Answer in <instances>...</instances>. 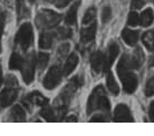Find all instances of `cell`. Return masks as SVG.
Masks as SVG:
<instances>
[{"label":"cell","instance_id":"1","mask_svg":"<svg viewBox=\"0 0 154 136\" xmlns=\"http://www.w3.org/2000/svg\"><path fill=\"white\" fill-rule=\"evenodd\" d=\"M117 73H119V76L123 84L124 92L127 94L134 93L137 87V78L135 74L132 73V68L127 64L125 55L119 59V64H117Z\"/></svg>","mask_w":154,"mask_h":136},{"label":"cell","instance_id":"2","mask_svg":"<svg viewBox=\"0 0 154 136\" xmlns=\"http://www.w3.org/2000/svg\"><path fill=\"white\" fill-rule=\"evenodd\" d=\"M109 101L108 98L105 95V92L102 86H97L95 89L93 90L91 96L88 98L87 103V113L91 114L94 110H103V112H108L109 110Z\"/></svg>","mask_w":154,"mask_h":136},{"label":"cell","instance_id":"3","mask_svg":"<svg viewBox=\"0 0 154 136\" xmlns=\"http://www.w3.org/2000/svg\"><path fill=\"white\" fill-rule=\"evenodd\" d=\"M34 40V32H32V27L29 23H25L21 25L18 32L16 34L15 43L16 45L21 48L23 50H26L27 48L30 47Z\"/></svg>","mask_w":154,"mask_h":136},{"label":"cell","instance_id":"4","mask_svg":"<svg viewBox=\"0 0 154 136\" xmlns=\"http://www.w3.org/2000/svg\"><path fill=\"white\" fill-rule=\"evenodd\" d=\"M62 19V16L59 14L51 11V10H42L39 11L36 23L40 28H51L56 26Z\"/></svg>","mask_w":154,"mask_h":136},{"label":"cell","instance_id":"5","mask_svg":"<svg viewBox=\"0 0 154 136\" xmlns=\"http://www.w3.org/2000/svg\"><path fill=\"white\" fill-rule=\"evenodd\" d=\"M62 70L58 66H53L50 67L49 70L47 71L46 76L42 80V85L46 89H54L55 87L60 83L62 79Z\"/></svg>","mask_w":154,"mask_h":136},{"label":"cell","instance_id":"6","mask_svg":"<svg viewBox=\"0 0 154 136\" xmlns=\"http://www.w3.org/2000/svg\"><path fill=\"white\" fill-rule=\"evenodd\" d=\"M35 68H36V57L34 55H30L25 62L21 67V75H23V82L26 84H30L35 77Z\"/></svg>","mask_w":154,"mask_h":136},{"label":"cell","instance_id":"7","mask_svg":"<svg viewBox=\"0 0 154 136\" xmlns=\"http://www.w3.org/2000/svg\"><path fill=\"white\" fill-rule=\"evenodd\" d=\"M16 97H17V90L15 88H12L10 86L5 88L0 93V106L7 107V106L11 105L15 101Z\"/></svg>","mask_w":154,"mask_h":136},{"label":"cell","instance_id":"8","mask_svg":"<svg viewBox=\"0 0 154 136\" xmlns=\"http://www.w3.org/2000/svg\"><path fill=\"white\" fill-rule=\"evenodd\" d=\"M114 121L115 122H133V116L126 105L119 104L116 106L114 112Z\"/></svg>","mask_w":154,"mask_h":136},{"label":"cell","instance_id":"9","mask_svg":"<svg viewBox=\"0 0 154 136\" xmlns=\"http://www.w3.org/2000/svg\"><path fill=\"white\" fill-rule=\"evenodd\" d=\"M91 65L94 73H100L105 67V55L102 51H95L91 57Z\"/></svg>","mask_w":154,"mask_h":136},{"label":"cell","instance_id":"10","mask_svg":"<svg viewBox=\"0 0 154 136\" xmlns=\"http://www.w3.org/2000/svg\"><path fill=\"white\" fill-rule=\"evenodd\" d=\"M119 53V45L116 43H111L109 46H108L107 49V55L105 56V67L104 70H108L112 66V64L115 62L116 57Z\"/></svg>","mask_w":154,"mask_h":136},{"label":"cell","instance_id":"11","mask_svg":"<svg viewBox=\"0 0 154 136\" xmlns=\"http://www.w3.org/2000/svg\"><path fill=\"white\" fill-rule=\"evenodd\" d=\"M95 35H96V23H91L88 27L82 29V31H81L82 43L86 44V43H89V41L94 40Z\"/></svg>","mask_w":154,"mask_h":136},{"label":"cell","instance_id":"12","mask_svg":"<svg viewBox=\"0 0 154 136\" xmlns=\"http://www.w3.org/2000/svg\"><path fill=\"white\" fill-rule=\"evenodd\" d=\"M77 64H78V56L76 54H72L66 60L64 69H63V75L68 76V75L72 74L75 69V67L77 66Z\"/></svg>","mask_w":154,"mask_h":136},{"label":"cell","instance_id":"13","mask_svg":"<svg viewBox=\"0 0 154 136\" xmlns=\"http://www.w3.org/2000/svg\"><path fill=\"white\" fill-rule=\"evenodd\" d=\"M79 2H81V0H78L74 5H72V7H70V9L68 10L65 17V23L69 26H74L77 21V9H78Z\"/></svg>","mask_w":154,"mask_h":136},{"label":"cell","instance_id":"14","mask_svg":"<svg viewBox=\"0 0 154 136\" xmlns=\"http://www.w3.org/2000/svg\"><path fill=\"white\" fill-rule=\"evenodd\" d=\"M122 38L128 46H134L139 40V32L130 29H124L122 32Z\"/></svg>","mask_w":154,"mask_h":136},{"label":"cell","instance_id":"15","mask_svg":"<svg viewBox=\"0 0 154 136\" xmlns=\"http://www.w3.org/2000/svg\"><path fill=\"white\" fill-rule=\"evenodd\" d=\"M10 116L15 122H25L26 121V113L23 108L20 105H16L14 108L11 109Z\"/></svg>","mask_w":154,"mask_h":136},{"label":"cell","instance_id":"16","mask_svg":"<svg viewBox=\"0 0 154 136\" xmlns=\"http://www.w3.org/2000/svg\"><path fill=\"white\" fill-rule=\"evenodd\" d=\"M23 65V59L20 57L19 54L14 53L10 56V59H9V68L12 70L21 69Z\"/></svg>","mask_w":154,"mask_h":136},{"label":"cell","instance_id":"17","mask_svg":"<svg viewBox=\"0 0 154 136\" xmlns=\"http://www.w3.org/2000/svg\"><path fill=\"white\" fill-rule=\"evenodd\" d=\"M140 23L143 27H149L153 23V10L151 8H147L142 12V15L140 17Z\"/></svg>","mask_w":154,"mask_h":136},{"label":"cell","instance_id":"18","mask_svg":"<svg viewBox=\"0 0 154 136\" xmlns=\"http://www.w3.org/2000/svg\"><path fill=\"white\" fill-rule=\"evenodd\" d=\"M16 7H17V19L21 20L25 17L29 16V10L25 5V0H17L16 1Z\"/></svg>","mask_w":154,"mask_h":136},{"label":"cell","instance_id":"19","mask_svg":"<svg viewBox=\"0 0 154 136\" xmlns=\"http://www.w3.org/2000/svg\"><path fill=\"white\" fill-rule=\"evenodd\" d=\"M106 85H107L108 90H109L113 95H119V85H117V83H116L115 78H114L112 73H108L107 74V77H106Z\"/></svg>","mask_w":154,"mask_h":136},{"label":"cell","instance_id":"20","mask_svg":"<svg viewBox=\"0 0 154 136\" xmlns=\"http://www.w3.org/2000/svg\"><path fill=\"white\" fill-rule=\"evenodd\" d=\"M51 45H53V35L48 32L42 34L39 37V47L44 49H48L51 47Z\"/></svg>","mask_w":154,"mask_h":136},{"label":"cell","instance_id":"21","mask_svg":"<svg viewBox=\"0 0 154 136\" xmlns=\"http://www.w3.org/2000/svg\"><path fill=\"white\" fill-rule=\"evenodd\" d=\"M27 101L28 103H32V104H35V105H45L47 103V99L44 96H42L40 93H31L27 98Z\"/></svg>","mask_w":154,"mask_h":136},{"label":"cell","instance_id":"22","mask_svg":"<svg viewBox=\"0 0 154 136\" xmlns=\"http://www.w3.org/2000/svg\"><path fill=\"white\" fill-rule=\"evenodd\" d=\"M143 44L149 50H154V31L149 30L143 35Z\"/></svg>","mask_w":154,"mask_h":136},{"label":"cell","instance_id":"23","mask_svg":"<svg viewBox=\"0 0 154 136\" xmlns=\"http://www.w3.org/2000/svg\"><path fill=\"white\" fill-rule=\"evenodd\" d=\"M48 62H49V55L46 54V53H39L38 56H37V59H36L39 71H42L46 68L47 65H48Z\"/></svg>","mask_w":154,"mask_h":136},{"label":"cell","instance_id":"24","mask_svg":"<svg viewBox=\"0 0 154 136\" xmlns=\"http://www.w3.org/2000/svg\"><path fill=\"white\" fill-rule=\"evenodd\" d=\"M40 115L48 122H54L55 119H56L55 112L53 110L51 107H49V106H45V107L40 110Z\"/></svg>","mask_w":154,"mask_h":136},{"label":"cell","instance_id":"25","mask_svg":"<svg viewBox=\"0 0 154 136\" xmlns=\"http://www.w3.org/2000/svg\"><path fill=\"white\" fill-rule=\"evenodd\" d=\"M95 17H96V10H95V8H89L85 12V16L84 18H83V23L87 25V23H93L94 19H95Z\"/></svg>","mask_w":154,"mask_h":136},{"label":"cell","instance_id":"26","mask_svg":"<svg viewBox=\"0 0 154 136\" xmlns=\"http://www.w3.org/2000/svg\"><path fill=\"white\" fill-rule=\"evenodd\" d=\"M140 23V17L139 15L136 14L135 11H132L130 12V15H128V18H127V23L132 26V27H135V26H137Z\"/></svg>","mask_w":154,"mask_h":136},{"label":"cell","instance_id":"27","mask_svg":"<svg viewBox=\"0 0 154 136\" xmlns=\"http://www.w3.org/2000/svg\"><path fill=\"white\" fill-rule=\"evenodd\" d=\"M145 95L146 96H153L154 95V76L149 78L145 85Z\"/></svg>","mask_w":154,"mask_h":136},{"label":"cell","instance_id":"28","mask_svg":"<svg viewBox=\"0 0 154 136\" xmlns=\"http://www.w3.org/2000/svg\"><path fill=\"white\" fill-rule=\"evenodd\" d=\"M56 37L58 39H67L72 37V32L68 29H66V28H59L56 31Z\"/></svg>","mask_w":154,"mask_h":136},{"label":"cell","instance_id":"29","mask_svg":"<svg viewBox=\"0 0 154 136\" xmlns=\"http://www.w3.org/2000/svg\"><path fill=\"white\" fill-rule=\"evenodd\" d=\"M111 18H112V9H111V7H104L103 8V11H102V20H103V23H108L111 20Z\"/></svg>","mask_w":154,"mask_h":136},{"label":"cell","instance_id":"30","mask_svg":"<svg viewBox=\"0 0 154 136\" xmlns=\"http://www.w3.org/2000/svg\"><path fill=\"white\" fill-rule=\"evenodd\" d=\"M145 4V0H132V8L133 9H140Z\"/></svg>","mask_w":154,"mask_h":136},{"label":"cell","instance_id":"31","mask_svg":"<svg viewBox=\"0 0 154 136\" xmlns=\"http://www.w3.org/2000/svg\"><path fill=\"white\" fill-rule=\"evenodd\" d=\"M70 1H72V0H56V1H55V5H56L57 8H64L69 4Z\"/></svg>","mask_w":154,"mask_h":136},{"label":"cell","instance_id":"32","mask_svg":"<svg viewBox=\"0 0 154 136\" xmlns=\"http://www.w3.org/2000/svg\"><path fill=\"white\" fill-rule=\"evenodd\" d=\"M106 121H107L106 116H104V115H100V114H98V115H95V116H93L92 118H91V122H106Z\"/></svg>","mask_w":154,"mask_h":136},{"label":"cell","instance_id":"33","mask_svg":"<svg viewBox=\"0 0 154 136\" xmlns=\"http://www.w3.org/2000/svg\"><path fill=\"white\" fill-rule=\"evenodd\" d=\"M149 116L152 122H154V101H152L149 107Z\"/></svg>","mask_w":154,"mask_h":136},{"label":"cell","instance_id":"34","mask_svg":"<svg viewBox=\"0 0 154 136\" xmlns=\"http://www.w3.org/2000/svg\"><path fill=\"white\" fill-rule=\"evenodd\" d=\"M5 25V16L1 14L0 15V39H1V34H2V29H4ZM0 51H1V45H0Z\"/></svg>","mask_w":154,"mask_h":136},{"label":"cell","instance_id":"35","mask_svg":"<svg viewBox=\"0 0 154 136\" xmlns=\"http://www.w3.org/2000/svg\"><path fill=\"white\" fill-rule=\"evenodd\" d=\"M66 121L67 122H77V118L75 116H69Z\"/></svg>","mask_w":154,"mask_h":136},{"label":"cell","instance_id":"36","mask_svg":"<svg viewBox=\"0 0 154 136\" xmlns=\"http://www.w3.org/2000/svg\"><path fill=\"white\" fill-rule=\"evenodd\" d=\"M149 64H150V66H154V55L152 56V57H151L150 62H149Z\"/></svg>","mask_w":154,"mask_h":136},{"label":"cell","instance_id":"37","mask_svg":"<svg viewBox=\"0 0 154 136\" xmlns=\"http://www.w3.org/2000/svg\"><path fill=\"white\" fill-rule=\"evenodd\" d=\"M0 83H1V65H0Z\"/></svg>","mask_w":154,"mask_h":136},{"label":"cell","instance_id":"38","mask_svg":"<svg viewBox=\"0 0 154 136\" xmlns=\"http://www.w3.org/2000/svg\"><path fill=\"white\" fill-rule=\"evenodd\" d=\"M34 1H35V0H29V2H31V4H32V2H34Z\"/></svg>","mask_w":154,"mask_h":136}]
</instances>
